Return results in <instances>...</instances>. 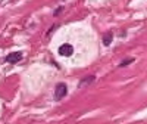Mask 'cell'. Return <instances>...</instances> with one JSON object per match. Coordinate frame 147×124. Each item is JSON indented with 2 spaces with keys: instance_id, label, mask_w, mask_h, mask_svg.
I'll return each instance as SVG.
<instances>
[{
  "instance_id": "5b68a950",
  "label": "cell",
  "mask_w": 147,
  "mask_h": 124,
  "mask_svg": "<svg viewBox=\"0 0 147 124\" xmlns=\"http://www.w3.org/2000/svg\"><path fill=\"white\" fill-rule=\"evenodd\" d=\"M110 42H112V33H106L105 37H103V43H105L106 46H109Z\"/></svg>"
},
{
  "instance_id": "6da1fadb",
  "label": "cell",
  "mask_w": 147,
  "mask_h": 124,
  "mask_svg": "<svg viewBox=\"0 0 147 124\" xmlns=\"http://www.w3.org/2000/svg\"><path fill=\"white\" fill-rule=\"evenodd\" d=\"M68 93V87H66V84L65 83H60L56 86V90H55V99L56 101H60L65 95Z\"/></svg>"
},
{
  "instance_id": "277c9868",
  "label": "cell",
  "mask_w": 147,
  "mask_h": 124,
  "mask_svg": "<svg viewBox=\"0 0 147 124\" xmlns=\"http://www.w3.org/2000/svg\"><path fill=\"white\" fill-rule=\"evenodd\" d=\"M94 81V76H88V77H85L82 81H80V87H84L85 84H88V83H93Z\"/></svg>"
},
{
  "instance_id": "3957f363",
  "label": "cell",
  "mask_w": 147,
  "mask_h": 124,
  "mask_svg": "<svg viewBox=\"0 0 147 124\" xmlns=\"http://www.w3.org/2000/svg\"><path fill=\"white\" fill-rule=\"evenodd\" d=\"M21 59H22L21 52H13V53H9L6 56V62H9V64H16V62H19Z\"/></svg>"
},
{
  "instance_id": "7a4b0ae2",
  "label": "cell",
  "mask_w": 147,
  "mask_h": 124,
  "mask_svg": "<svg viewBox=\"0 0 147 124\" xmlns=\"http://www.w3.org/2000/svg\"><path fill=\"white\" fill-rule=\"evenodd\" d=\"M72 53H74V47L69 43H65V44H62V46L59 47V55H62V56H71Z\"/></svg>"
},
{
  "instance_id": "8992f818",
  "label": "cell",
  "mask_w": 147,
  "mask_h": 124,
  "mask_svg": "<svg viewBox=\"0 0 147 124\" xmlns=\"http://www.w3.org/2000/svg\"><path fill=\"white\" fill-rule=\"evenodd\" d=\"M132 61H134L132 58H129V59H125V61H122V62H121V67H127L128 64H131Z\"/></svg>"
}]
</instances>
